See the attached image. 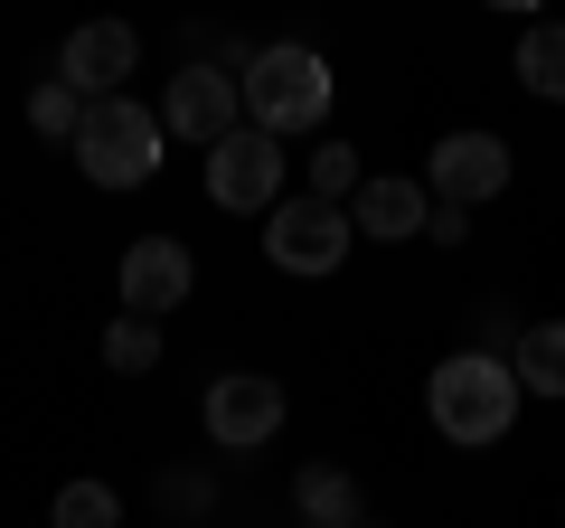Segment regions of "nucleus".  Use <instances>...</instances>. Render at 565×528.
<instances>
[{
	"label": "nucleus",
	"mask_w": 565,
	"mask_h": 528,
	"mask_svg": "<svg viewBox=\"0 0 565 528\" xmlns=\"http://www.w3.org/2000/svg\"><path fill=\"white\" fill-rule=\"evenodd\" d=\"M132 66H141V29L132 20H85V29H66V47H57V76L76 85L85 104H114Z\"/></svg>",
	"instance_id": "10"
},
{
	"label": "nucleus",
	"mask_w": 565,
	"mask_h": 528,
	"mask_svg": "<svg viewBox=\"0 0 565 528\" xmlns=\"http://www.w3.org/2000/svg\"><path fill=\"white\" fill-rule=\"evenodd\" d=\"M104 368H114V378H151V368H161V321L122 311V321L104 330Z\"/></svg>",
	"instance_id": "17"
},
{
	"label": "nucleus",
	"mask_w": 565,
	"mask_h": 528,
	"mask_svg": "<svg viewBox=\"0 0 565 528\" xmlns=\"http://www.w3.org/2000/svg\"><path fill=\"white\" fill-rule=\"evenodd\" d=\"M424 236H434V245H462V236H471V208H434V226H424Z\"/></svg>",
	"instance_id": "20"
},
{
	"label": "nucleus",
	"mask_w": 565,
	"mask_h": 528,
	"mask_svg": "<svg viewBox=\"0 0 565 528\" xmlns=\"http://www.w3.org/2000/svg\"><path fill=\"white\" fill-rule=\"evenodd\" d=\"M207 199L217 208H236V218H274L282 208V142L274 133H226L217 151H207Z\"/></svg>",
	"instance_id": "7"
},
{
	"label": "nucleus",
	"mask_w": 565,
	"mask_h": 528,
	"mask_svg": "<svg viewBox=\"0 0 565 528\" xmlns=\"http://www.w3.org/2000/svg\"><path fill=\"white\" fill-rule=\"evenodd\" d=\"M292 509H302L311 528H367L359 472H340V463H302V472H292Z\"/></svg>",
	"instance_id": "12"
},
{
	"label": "nucleus",
	"mask_w": 565,
	"mask_h": 528,
	"mask_svg": "<svg viewBox=\"0 0 565 528\" xmlns=\"http://www.w3.org/2000/svg\"><path fill=\"white\" fill-rule=\"evenodd\" d=\"M151 114H161V133L170 142H199V151H217L226 133H245V85H236V66H180V76L161 85V104H151Z\"/></svg>",
	"instance_id": "5"
},
{
	"label": "nucleus",
	"mask_w": 565,
	"mask_h": 528,
	"mask_svg": "<svg viewBox=\"0 0 565 528\" xmlns=\"http://www.w3.org/2000/svg\"><path fill=\"white\" fill-rule=\"evenodd\" d=\"M189 293H199V255H189L180 236H132V245H122V311L170 321Z\"/></svg>",
	"instance_id": "9"
},
{
	"label": "nucleus",
	"mask_w": 565,
	"mask_h": 528,
	"mask_svg": "<svg viewBox=\"0 0 565 528\" xmlns=\"http://www.w3.org/2000/svg\"><path fill=\"white\" fill-rule=\"evenodd\" d=\"M349 245H359V226H349V208L330 199H282L274 218H264V255H274V274H302V284H321V274H340Z\"/></svg>",
	"instance_id": "4"
},
{
	"label": "nucleus",
	"mask_w": 565,
	"mask_h": 528,
	"mask_svg": "<svg viewBox=\"0 0 565 528\" xmlns=\"http://www.w3.org/2000/svg\"><path fill=\"white\" fill-rule=\"evenodd\" d=\"M236 85H245V123H255V133H274V142L321 133V123H330V95H340L330 57H321V47H302V39L255 47V57L236 66Z\"/></svg>",
	"instance_id": "2"
},
{
	"label": "nucleus",
	"mask_w": 565,
	"mask_h": 528,
	"mask_svg": "<svg viewBox=\"0 0 565 528\" xmlns=\"http://www.w3.org/2000/svg\"><path fill=\"white\" fill-rule=\"evenodd\" d=\"M424 406H434V434H444V444L481 453V444H500V434L519 425L527 387H519V368H509V349H452V359L424 378Z\"/></svg>",
	"instance_id": "1"
},
{
	"label": "nucleus",
	"mask_w": 565,
	"mask_h": 528,
	"mask_svg": "<svg viewBox=\"0 0 565 528\" xmlns=\"http://www.w3.org/2000/svg\"><path fill=\"white\" fill-rule=\"evenodd\" d=\"M47 528H122V490L114 482H66L47 500Z\"/></svg>",
	"instance_id": "16"
},
{
	"label": "nucleus",
	"mask_w": 565,
	"mask_h": 528,
	"mask_svg": "<svg viewBox=\"0 0 565 528\" xmlns=\"http://www.w3.org/2000/svg\"><path fill=\"white\" fill-rule=\"evenodd\" d=\"M509 368H519L527 397H546V406H556V397H565V321H527L519 349H509Z\"/></svg>",
	"instance_id": "13"
},
{
	"label": "nucleus",
	"mask_w": 565,
	"mask_h": 528,
	"mask_svg": "<svg viewBox=\"0 0 565 528\" xmlns=\"http://www.w3.org/2000/svg\"><path fill=\"white\" fill-rule=\"evenodd\" d=\"M519 85L537 104H565V20H527L519 29Z\"/></svg>",
	"instance_id": "14"
},
{
	"label": "nucleus",
	"mask_w": 565,
	"mask_h": 528,
	"mask_svg": "<svg viewBox=\"0 0 565 528\" xmlns=\"http://www.w3.org/2000/svg\"><path fill=\"white\" fill-rule=\"evenodd\" d=\"M85 114H95V104H85V95H76V85H66V76H47L39 95H29V133H39V142H66V151H76Z\"/></svg>",
	"instance_id": "15"
},
{
	"label": "nucleus",
	"mask_w": 565,
	"mask_h": 528,
	"mask_svg": "<svg viewBox=\"0 0 565 528\" xmlns=\"http://www.w3.org/2000/svg\"><path fill=\"white\" fill-rule=\"evenodd\" d=\"M161 509H180V519H207V509H217V482H207V472H161Z\"/></svg>",
	"instance_id": "19"
},
{
	"label": "nucleus",
	"mask_w": 565,
	"mask_h": 528,
	"mask_svg": "<svg viewBox=\"0 0 565 528\" xmlns=\"http://www.w3.org/2000/svg\"><path fill=\"white\" fill-rule=\"evenodd\" d=\"M349 226H359V236H377V245H405V236H424V226H434V189L405 180V170H367L359 199H349Z\"/></svg>",
	"instance_id": "11"
},
{
	"label": "nucleus",
	"mask_w": 565,
	"mask_h": 528,
	"mask_svg": "<svg viewBox=\"0 0 565 528\" xmlns=\"http://www.w3.org/2000/svg\"><path fill=\"white\" fill-rule=\"evenodd\" d=\"M282 415H292V397H282V378H264V368H226V378H207V444L217 453H264L282 434Z\"/></svg>",
	"instance_id": "6"
},
{
	"label": "nucleus",
	"mask_w": 565,
	"mask_h": 528,
	"mask_svg": "<svg viewBox=\"0 0 565 528\" xmlns=\"http://www.w3.org/2000/svg\"><path fill=\"white\" fill-rule=\"evenodd\" d=\"M359 180H367V170H359V151H349V142H321V151H311V199L349 208V199H359Z\"/></svg>",
	"instance_id": "18"
},
{
	"label": "nucleus",
	"mask_w": 565,
	"mask_h": 528,
	"mask_svg": "<svg viewBox=\"0 0 565 528\" xmlns=\"http://www.w3.org/2000/svg\"><path fill=\"white\" fill-rule=\"evenodd\" d=\"M509 142L500 133H444V142L424 151V189H434V208H481L509 189Z\"/></svg>",
	"instance_id": "8"
},
{
	"label": "nucleus",
	"mask_w": 565,
	"mask_h": 528,
	"mask_svg": "<svg viewBox=\"0 0 565 528\" xmlns=\"http://www.w3.org/2000/svg\"><path fill=\"white\" fill-rule=\"evenodd\" d=\"M161 114L151 104H132V95H114V104H95L85 114V133H76V170L95 189H141L151 170H161Z\"/></svg>",
	"instance_id": "3"
}]
</instances>
